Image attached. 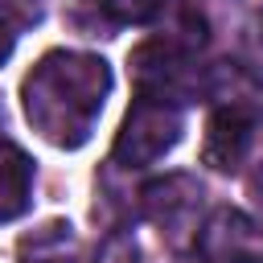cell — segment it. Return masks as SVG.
<instances>
[{"label":"cell","mask_w":263,"mask_h":263,"mask_svg":"<svg viewBox=\"0 0 263 263\" xmlns=\"http://www.w3.org/2000/svg\"><path fill=\"white\" fill-rule=\"evenodd\" d=\"M111 95V66L99 53L49 49L21 82L25 119L53 148H82Z\"/></svg>","instance_id":"6da1fadb"},{"label":"cell","mask_w":263,"mask_h":263,"mask_svg":"<svg viewBox=\"0 0 263 263\" xmlns=\"http://www.w3.org/2000/svg\"><path fill=\"white\" fill-rule=\"evenodd\" d=\"M127 66H132V82H136L140 99H156V103H173V107L205 99V70L193 62L189 49H181L164 37L136 45Z\"/></svg>","instance_id":"7a4b0ae2"},{"label":"cell","mask_w":263,"mask_h":263,"mask_svg":"<svg viewBox=\"0 0 263 263\" xmlns=\"http://www.w3.org/2000/svg\"><path fill=\"white\" fill-rule=\"evenodd\" d=\"M185 132V115L173 103H156V99H140L127 107L115 144H111V160L119 168H148L156 164L164 152H173L181 144Z\"/></svg>","instance_id":"3957f363"},{"label":"cell","mask_w":263,"mask_h":263,"mask_svg":"<svg viewBox=\"0 0 263 263\" xmlns=\"http://www.w3.org/2000/svg\"><path fill=\"white\" fill-rule=\"evenodd\" d=\"M193 263H263V226L234 205L210 210L193 234Z\"/></svg>","instance_id":"277c9868"},{"label":"cell","mask_w":263,"mask_h":263,"mask_svg":"<svg viewBox=\"0 0 263 263\" xmlns=\"http://www.w3.org/2000/svg\"><path fill=\"white\" fill-rule=\"evenodd\" d=\"M201 193H205V189H201L197 177H189V173H168V177L144 185L140 205H144V218H148L160 234L177 238V234H189V230L197 234Z\"/></svg>","instance_id":"5b68a950"},{"label":"cell","mask_w":263,"mask_h":263,"mask_svg":"<svg viewBox=\"0 0 263 263\" xmlns=\"http://www.w3.org/2000/svg\"><path fill=\"white\" fill-rule=\"evenodd\" d=\"M251 140H255V111L247 103H222L205 123L201 156H205L210 168L234 173V168H242V160L251 152Z\"/></svg>","instance_id":"8992f818"},{"label":"cell","mask_w":263,"mask_h":263,"mask_svg":"<svg viewBox=\"0 0 263 263\" xmlns=\"http://www.w3.org/2000/svg\"><path fill=\"white\" fill-rule=\"evenodd\" d=\"M16 263H82V242L66 218H49L37 230L21 234Z\"/></svg>","instance_id":"52a82bcc"},{"label":"cell","mask_w":263,"mask_h":263,"mask_svg":"<svg viewBox=\"0 0 263 263\" xmlns=\"http://www.w3.org/2000/svg\"><path fill=\"white\" fill-rule=\"evenodd\" d=\"M33 201V160L25 148L0 136V222H12Z\"/></svg>","instance_id":"ba28073f"},{"label":"cell","mask_w":263,"mask_h":263,"mask_svg":"<svg viewBox=\"0 0 263 263\" xmlns=\"http://www.w3.org/2000/svg\"><path fill=\"white\" fill-rule=\"evenodd\" d=\"M115 25H148L160 16L164 0H95Z\"/></svg>","instance_id":"9c48e42d"},{"label":"cell","mask_w":263,"mask_h":263,"mask_svg":"<svg viewBox=\"0 0 263 263\" xmlns=\"http://www.w3.org/2000/svg\"><path fill=\"white\" fill-rule=\"evenodd\" d=\"M95 263H144V251H140V242H136L132 230H115L99 247V259Z\"/></svg>","instance_id":"30bf717a"},{"label":"cell","mask_w":263,"mask_h":263,"mask_svg":"<svg viewBox=\"0 0 263 263\" xmlns=\"http://www.w3.org/2000/svg\"><path fill=\"white\" fill-rule=\"evenodd\" d=\"M41 12H45V0H0V16H4L12 29L37 25Z\"/></svg>","instance_id":"8fae6325"},{"label":"cell","mask_w":263,"mask_h":263,"mask_svg":"<svg viewBox=\"0 0 263 263\" xmlns=\"http://www.w3.org/2000/svg\"><path fill=\"white\" fill-rule=\"evenodd\" d=\"M12 45H16V33H12V25L0 16V66L12 58Z\"/></svg>","instance_id":"7c38bea8"},{"label":"cell","mask_w":263,"mask_h":263,"mask_svg":"<svg viewBox=\"0 0 263 263\" xmlns=\"http://www.w3.org/2000/svg\"><path fill=\"white\" fill-rule=\"evenodd\" d=\"M251 185H255V193H259V197H263V164H259V168H255V177H251Z\"/></svg>","instance_id":"4fadbf2b"}]
</instances>
